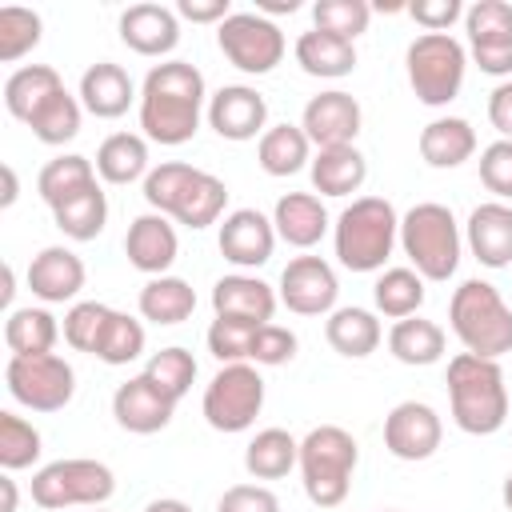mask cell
I'll return each mask as SVG.
<instances>
[{
	"label": "cell",
	"mask_w": 512,
	"mask_h": 512,
	"mask_svg": "<svg viewBox=\"0 0 512 512\" xmlns=\"http://www.w3.org/2000/svg\"><path fill=\"white\" fill-rule=\"evenodd\" d=\"M312 188L320 196H352L360 192V184L368 180V160L356 144H340V148H320L308 164Z\"/></svg>",
	"instance_id": "27"
},
{
	"label": "cell",
	"mask_w": 512,
	"mask_h": 512,
	"mask_svg": "<svg viewBox=\"0 0 512 512\" xmlns=\"http://www.w3.org/2000/svg\"><path fill=\"white\" fill-rule=\"evenodd\" d=\"M0 172H4V196H0V208H12V204H16V196H20V184H16V168H12V164H4Z\"/></svg>",
	"instance_id": "57"
},
{
	"label": "cell",
	"mask_w": 512,
	"mask_h": 512,
	"mask_svg": "<svg viewBox=\"0 0 512 512\" xmlns=\"http://www.w3.org/2000/svg\"><path fill=\"white\" fill-rule=\"evenodd\" d=\"M256 160L276 180L296 176L304 164H312V140L304 136L300 124H272L256 144Z\"/></svg>",
	"instance_id": "34"
},
{
	"label": "cell",
	"mask_w": 512,
	"mask_h": 512,
	"mask_svg": "<svg viewBox=\"0 0 512 512\" xmlns=\"http://www.w3.org/2000/svg\"><path fill=\"white\" fill-rule=\"evenodd\" d=\"M60 340V324L48 308H12L4 320V344L12 356H44Z\"/></svg>",
	"instance_id": "36"
},
{
	"label": "cell",
	"mask_w": 512,
	"mask_h": 512,
	"mask_svg": "<svg viewBox=\"0 0 512 512\" xmlns=\"http://www.w3.org/2000/svg\"><path fill=\"white\" fill-rule=\"evenodd\" d=\"M440 440H444V424H440L436 408L424 400H400L384 416V448L404 464H420V460L436 456Z\"/></svg>",
	"instance_id": "14"
},
{
	"label": "cell",
	"mask_w": 512,
	"mask_h": 512,
	"mask_svg": "<svg viewBox=\"0 0 512 512\" xmlns=\"http://www.w3.org/2000/svg\"><path fill=\"white\" fill-rule=\"evenodd\" d=\"M400 248H404V256L412 260V268L424 280H436L440 284V280L456 276L464 236H460V224H456L452 208L448 204H436V200L412 204L400 216Z\"/></svg>",
	"instance_id": "6"
},
{
	"label": "cell",
	"mask_w": 512,
	"mask_h": 512,
	"mask_svg": "<svg viewBox=\"0 0 512 512\" xmlns=\"http://www.w3.org/2000/svg\"><path fill=\"white\" fill-rule=\"evenodd\" d=\"M368 20H372L368 0H316L312 4V28L340 36V40H352V44L360 32H368Z\"/></svg>",
	"instance_id": "45"
},
{
	"label": "cell",
	"mask_w": 512,
	"mask_h": 512,
	"mask_svg": "<svg viewBox=\"0 0 512 512\" xmlns=\"http://www.w3.org/2000/svg\"><path fill=\"white\" fill-rule=\"evenodd\" d=\"M108 316H112L108 304H100V300H76L64 312V340H68V348L96 356V344H100V336L108 328Z\"/></svg>",
	"instance_id": "48"
},
{
	"label": "cell",
	"mask_w": 512,
	"mask_h": 512,
	"mask_svg": "<svg viewBox=\"0 0 512 512\" xmlns=\"http://www.w3.org/2000/svg\"><path fill=\"white\" fill-rule=\"evenodd\" d=\"M444 328L436 320H424V316H408V320H396L392 332H388V352L408 364V368H428L444 356Z\"/></svg>",
	"instance_id": "33"
},
{
	"label": "cell",
	"mask_w": 512,
	"mask_h": 512,
	"mask_svg": "<svg viewBox=\"0 0 512 512\" xmlns=\"http://www.w3.org/2000/svg\"><path fill=\"white\" fill-rule=\"evenodd\" d=\"M136 308H140L144 320L172 328V324H184V320L196 312V292H192V284L180 280V276H152V280L140 288Z\"/></svg>",
	"instance_id": "32"
},
{
	"label": "cell",
	"mask_w": 512,
	"mask_h": 512,
	"mask_svg": "<svg viewBox=\"0 0 512 512\" xmlns=\"http://www.w3.org/2000/svg\"><path fill=\"white\" fill-rule=\"evenodd\" d=\"M364 124V112H360V100L352 92H320L304 104V116H300V128L304 136L312 140V148H340V144H352L356 132Z\"/></svg>",
	"instance_id": "15"
},
{
	"label": "cell",
	"mask_w": 512,
	"mask_h": 512,
	"mask_svg": "<svg viewBox=\"0 0 512 512\" xmlns=\"http://www.w3.org/2000/svg\"><path fill=\"white\" fill-rule=\"evenodd\" d=\"M448 324L464 352L500 360L512 352V308L488 280H464L448 300Z\"/></svg>",
	"instance_id": "5"
},
{
	"label": "cell",
	"mask_w": 512,
	"mask_h": 512,
	"mask_svg": "<svg viewBox=\"0 0 512 512\" xmlns=\"http://www.w3.org/2000/svg\"><path fill=\"white\" fill-rule=\"evenodd\" d=\"M40 452H44V440H40L36 424L16 412H0V468L4 472L32 468L40 460Z\"/></svg>",
	"instance_id": "42"
},
{
	"label": "cell",
	"mask_w": 512,
	"mask_h": 512,
	"mask_svg": "<svg viewBox=\"0 0 512 512\" xmlns=\"http://www.w3.org/2000/svg\"><path fill=\"white\" fill-rule=\"evenodd\" d=\"M120 40L136 56H168L180 44V16L164 4H132L120 12Z\"/></svg>",
	"instance_id": "21"
},
{
	"label": "cell",
	"mask_w": 512,
	"mask_h": 512,
	"mask_svg": "<svg viewBox=\"0 0 512 512\" xmlns=\"http://www.w3.org/2000/svg\"><path fill=\"white\" fill-rule=\"evenodd\" d=\"M60 88H64V80L52 64H24L4 80V108H8V116L28 124L40 112V104L52 100Z\"/></svg>",
	"instance_id": "29"
},
{
	"label": "cell",
	"mask_w": 512,
	"mask_h": 512,
	"mask_svg": "<svg viewBox=\"0 0 512 512\" xmlns=\"http://www.w3.org/2000/svg\"><path fill=\"white\" fill-rule=\"evenodd\" d=\"M52 220H56V228H60L68 240H76V244L96 240V236L104 232V224H108V196H104V188L92 184V188H84L80 196L64 200L60 208H52Z\"/></svg>",
	"instance_id": "40"
},
{
	"label": "cell",
	"mask_w": 512,
	"mask_h": 512,
	"mask_svg": "<svg viewBox=\"0 0 512 512\" xmlns=\"http://www.w3.org/2000/svg\"><path fill=\"white\" fill-rule=\"evenodd\" d=\"M384 512H396V508H384Z\"/></svg>",
	"instance_id": "62"
},
{
	"label": "cell",
	"mask_w": 512,
	"mask_h": 512,
	"mask_svg": "<svg viewBox=\"0 0 512 512\" xmlns=\"http://www.w3.org/2000/svg\"><path fill=\"white\" fill-rule=\"evenodd\" d=\"M276 240H280L276 236V224L264 212H256V208L228 212L224 224H220V236H216L220 256L228 264H236V268H260V264H268L272 252H276Z\"/></svg>",
	"instance_id": "17"
},
{
	"label": "cell",
	"mask_w": 512,
	"mask_h": 512,
	"mask_svg": "<svg viewBox=\"0 0 512 512\" xmlns=\"http://www.w3.org/2000/svg\"><path fill=\"white\" fill-rule=\"evenodd\" d=\"M488 120L500 132V140H512V80H500L488 92Z\"/></svg>",
	"instance_id": "55"
},
{
	"label": "cell",
	"mask_w": 512,
	"mask_h": 512,
	"mask_svg": "<svg viewBox=\"0 0 512 512\" xmlns=\"http://www.w3.org/2000/svg\"><path fill=\"white\" fill-rule=\"evenodd\" d=\"M80 120H84L80 96H72L68 88H60L52 100L40 104V112L28 120V128H32V136H36L40 144L60 148V144H68L72 136H80Z\"/></svg>",
	"instance_id": "41"
},
{
	"label": "cell",
	"mask_w": 512,
	"mask_h": 512,
	"mask_svg": "<svg viewBox=\"0 0 512 512\" xmlns=\"http://www.w3.org/2000/svg\"><path fill=\"white\" fill-rule=\"evenodd\" d=\"M80 104H84V112H92L96 120H120L140 96H136V84H132V76L120 68V64H112V60H100V64H92L84 76H80Z\"/></svg>",
	"instance_id": "24"
},
{
	"label": "cell",
	"mask_w": 512,
	"mask_h": 512,
	"mask_svg": "<svg viewBox=\"0 0 512 512\" xmlns=\"http://www.w3.org/2000/svg\"><path fill=\"white\" fill-rule=\"evenodd\" d=\"M172 412H176V400L164 396L144 372L140 376H128L116 392H112V416L124 432L132 436H152V432H164L172 424Z\"/></svg>",
	"instance_id": "18"
},
{
	"label": "cell",
	"mask_w": 512,
	"mask_h": 512,
	"mask_svg": "<svg viewBox=\"0 0 512 512\" xmlns=\"http://www.w3.org/2000/svg\"><path fill=\"white\" fill-rule=\"evenodd\" d=\"M480 184L496 200H512V140H492L480 152Z\"/></svg>",
	"instance_id": "51"
},
{
	"label": "cell",
	"mask_w": 512,
	"mask_h": 512,
	"mask_svg": "<svg viewBox=\"0 0 512 512\" xmlns=\"http://www.w3.org/2000/svg\"><path fill=\"white\" fill-rule=\"evenodd\" d=\"M92 184H96V168H92L88 156H76V152L48 160V164L40 168V176H36V192H40V200H44L48 208H60L64 200L80 196V192L92 188Z\"/></svg>",
	"instance_id": "38"
},
{
	"label": "cell",
	"mask_w": 512,
	"mask_h": 512,
	"mask_svg": "<svg viewBox=\"0 0 512 512\" xmlns=\"http://www.w3.org/2000/svg\"><path fill=\"white\" fill-rule=\"evenodd\" d=\"M280 304L296 316H332L336 312V296H340V280L332 272L328 260L320 256H292L280 272Z\"/></svg>",
	"instance_id": "13"
},
{
	"label": "cell",
	"mask_w": 512,
	"mask_h": 512,
	"mask_svg": "<svg viewBox=\"0 0 512 512\" xmlns=\"http://www.w3.org/2000/svg\"><path fill=\"white\" fill-rule=\"evenodd\" d=\"M264 408V376L256 372V364L240 360V364H224L208 388H204V400H200V412L208 420V428L216 432H248L256 424Z\"/></svg>",
	"instance_id": "9"
},
{
	"label": "cell",
	"mask_w": 512,
	"mask_h": 512,
	"mask_svg": "<svg viewBox=\"0 0 512 512\" xmlns=\"http://www.w3.org/2000/svg\"><path fill=\"white\" fill-rule=\"evenodd\" d=\"M424 32H448L460 16H464V4L460 0H416L404 8Z\"/></svg>",
	"instance_id": "53"
},
{
	"label": "cell",
	"mask_w": 512,
	"mask_h": 512,
	"mask_svg": "<svg viewBox=\"0 0 512 512\" xmlns=\"http://www.w3.org/2000/svg\"><path fill=\"white\" fill-rule=\"evenodd\" d=\"M12 296H16V272H12V264L4 268V292H0V300H4V308L12 304Z\"/></svg>",
	"instance_id": "60"
},
{
	"label": "cell",
	"mask_w": 512,
	"mask_h": 512,
	"mask_svg": "<svg viewBox=\"0 0 512 512\" xmlns=\"http://www.w3.org/2000/svg\"><path fill=\"white\" fill-rule=\"evenodd\" d=\"M500 496H504V508L512 512V472H508V480H504V488H500Z\"/></svg>",
	"instance_id": "61"
},
{
	"label": "cell",
	"mask_w": 512,
	"mask_h": 512,
	"mask_svg": "<svg viewBox=\"0 0 512 512\" xmlns=\"http://www.w3.org/2000/svg\"><path fill=\"white\" fill-rule=\"evenodd\" d=\"M196 172H200V168H192V164H184V160H164V164H156V168L144 176V200H148V208L160 212V216H172L176 204H180V196H184V188L192 184Z\"/></svg>",
	"instance_id": "46"
},
{
	"label": "cell",
	"mask_w": 512,
	"mask_h": 512,
	"mask_svg": "<svg viewBox=\"0 0 512 512\" xmlns=\"http://www.w3.org/2000/svg\"><path fill=\"white\" fill-rule=\"evenodd\" d=\"M44 36V24L32 8H20V4H8L0 8V60L4 64H16L20 56H28Z\"/></svg>",
	"instance_id": "47"
},
{
	"label": "cell",
	"mask_w": 512,
	"mask_h": 512,
	"mask_svg": "<svg viewBox=\"0 0 512 512\" xmlns=\"http://www.w3.org/2000/svg\"><path fill=\"white\" fill-rule=\"evenodd\" d=\"M144 376H148L164 396H172V400L180 404V400L188 396L192 380H196V360H192V352H188V348L172 344V348L152 352V360L144 364Z\"/></svg>",
	"instance_id": "44"
},
{
	"label": "cell",
	"mask_w": 512,
	"mask_h": 512,
	"mask_svg": "<svg viewBox=\"0 0 512 512\" xmlns=\"http://www.w3.org/2000/svg\"><path fill=\"white\" fill-rule=\"evenodd\" d=\"M404 68H408V84L416 100L428 108H444L464 88L468 52L448 32H420L404 52Z\"/></svg>",
	"instance_id": "7"
},
{
	"label": "cell",
	"mask_w": 512,
	"mask_h": 512,
	"mask_svg": "<svg viewBox=\"0 0 512 512\" xmlns=\"http://www.w3.org/2000/svg\"><path fill=\"white\" fill-rule=\"evenodd\" d=\"M224 204H228V184L220 176H212V172L200 168L192 176V184L184 188L172 220L184 224V228H208V224H216L224 216Z\"/></svg>",
	"instance_id": "39"
},
{
	"label": "cell",
	"mask_w": 512,
	"mask_h": 512,
	"mask_svg": "<svg viewBox=\"0 0 512 512\" xmlns=\"http://www.w3.org/2000/svg\"><path fill=\"white\" fill-rule=\"evenodd\" d=\"M272 224H276V236L292 248H312L324 240L328 232V208L316 192H288L276 200L272 208Z\"/></svg>",
	"instance_id": "25"
},
{
	"label": "cell",
	"mask_w": 512,
	"mask_h": 512,
	"mask_svg": "<svg viewBox=\"0 0 512 512\" xmlns=\"http://www.w3.org/2000/svg\"><path fill=\"white\" fill-rule=\"evenodd\" d=\"M204 76L188 60H164L148 68L140 84V128L144 140H156L164 148H180L200 132L204 116Z\"/></svg>",
	"instance_id": "1"
},
{
	"label": "cell",
	"mask_w": 512,
	"mask_h": 512,
	"mask_svg": "<svg viewBox=\"0 0 512 512\" xmlns=\"http://www.w3.org/2000/svg\"><path fill=\"white\" fill-rule=\"evenodd\" d=\"M116 492V476L108 464L100 460H84V456H68V460H52L32 476V500L48 512H64V508H104Z\"/></svg>",
	"instance_id": "8"
},
{
	"label": "cell",
	"mask_w": 512,
	"mask_h": 512,
	"mask_svg": "<svg viewBox=\"0 0 512 512\" xmlns=\"http://www.w3.org/2000/svg\"><path fill=\"white\" fill-rule=\"evenodd\" d=\"M140 352H144V324H140L136 316L112 308L108 328H104V336H100V344H96V360L108 364V368H124V364H132Z\"/></svg>",
	"instance_id": "43"
},
{
	"label": "cell",
	"mask_w": 512,
	"mask_h": 512,
	"mask_svg": "<svg viewBox=\"0 0 512 512\" xmlns=\"http://www.w3.org/2000/svg\"><path fill=\"white\" fill-rule=\"evenodd\" d=\"M400 240V216L392 208V200L384 196H360L352 200L332 228V244H336V260L348 272H380L392 256Z\"/></svg>",
	"instance_id": "3"
},
{
	"label": "cell",
	"mask_w": 512,
	"mask_h": 512,
	"mask_svg": "<svg viewBox=\"0 0 512 512\" xmlns=\"http://www.w3.org/2000/svg\"><path fill=\"white\" fill-rule=\"evenodd\" d=\"M176 16L192 24H224L232 16L228 0H176Z\"/></svg>",
	"instance_id": "54"
},
{
	"label": "cell",
	"mask_w": 512,
	"mask_h": 512,
	"mask_svg": "<svg viewBox=\"0 0 512 512\" xmlns=\"http://www.w3.org/2000/svg\"><path fill=\"white\" fill-rule=\"evenodd\" d=\"M148 168V140L140 132H112L96 148V176L104 184H132L144 180Z\"/></svg>",
	"instance_id": "31"
},
{
	"label": "cell",
	"mask_w": 512,
	"mask_h": 512,
	"mask_svg": "<svg viewBox=\"0 0 512 512\" xmlns=\"http://www.w3.org/2000/svg\"><path fill=\"white\" fill-rule=\"evenodd\" d=\"M208 124L216 128L220 140L244 144L264 136L268 128V100L248 88V84H224L216 96H208Z\"/></svg>",
	"instance_id": "16"
},
{
	"label": "cell",
	"mask_w": 512,
	"mask_h": 512,
	"mask_svg": "<svg viewBox=\"0 0 512 512\" xmlns=\"http://www.w3.org/2000/svg\"><path fill=\"white\" fill-rule=\"evenodd\" d=\"M260 324H248V320H228V316H216L212 328H208V352L220 360V364H240L248 360V348H252V336H256Z\"/></svg>",
	"instance_id": "49"
},
{
	"label": "cell",
	"mask_w": 512,
	"mask_h": 512,
	"mask_svg": "<svg viewBox=\"0 0 512 512\" xmlns=\"http://www.w3.org/2000/svg\"><path fill=\"white\" fill-rule=\"evenodd\" d=\"M144 512H192V508L184 500H176V496H160V500L144 504Z\"/></svg>",
	"instance_id": "58"
},
{
	"label": "cell",
	"mask_w": 512,
	"mask_h": 512,
	"mask_svg": "<svg viewBox=\"0 0 512 512\" xmlns=\"http://www.w3.org/2000/svg\"><path fill=\"white\" fill-rule=\"evenodd\" d=\"M360 464V444L340 424H320L300 440V484L316 508H336L348 500L352 472Z\"/></svg>",
	"instance_id": "4"
},
{
	"label": "cell",
	"mask_w": 512,
	"mask_h": 512,
	"mask_svg": "<svg viewBox=\"0 0 512 512\" xmlns=\"http://www.w3.org/2000/svg\"><path fill=\"white\" fill-rule=\"evenodd\" d=\"M216 44H220L224 60L248 76H268L284 60V48H288L280 24L260 12H232L216 28Z\"/></svg>",
	"instance_id": "11"
},
{
	"label": "cell",
	"mask_w": 512,
	"mask_h": 512,
	"mask_svg": "<svg viewBox=\"0 0 512 512\" xmlns=\"http://www.w3.org/2000/svg\"><path fill=\"white\" fill-rule=\"evenodd\" d=\"M296 64L316 80H340L356 68V44L312 28V32H300L296 40Z\"/></svg>",
	"instance_id": "30"
},
{
	"label": "cell",
	"mask_w": 512,
	"mask_h": 512,
	"mask_svg": "<svg viewBox=\"0 0 512 512\" xmlns=\"http://www.w3.org/2000/svg\"><path fill=\"white\" fill-rule=\"evenodd\" d=\"M216 512H280V496L264 484H232L216 500Z\"/></svg>",
	"instance_id": "52"
},
{
	"label": "cell",
	"mask_w": 512,
	"mask_h": 512,
	"mask_svg": "<svg viewBox=\"0 0 512 512\" xmlns=\"http://www.w3.org/2000/svg\"><path fill=\"white\" fill-rule=\"evenodd\" d=\"M88 272H84V260L64 248V244H48L32 256L28 264V288L36 300L44 304H64V300H76L80 288H84Z\"/></svg>",
	"instance_id": "20"
},
{
	"label": "cell",
	"mask_w": 512,
	"mask_h": 512,
	"mask_svg": "<svg viewBox=\"0 0 512 512\" xmlns=\"http://www.w3.org/2000/svg\"><path fill=\"white\" fill-rule=\"evenodd\" d=\"M476 152V128L464 116H436L420 128V160L428 168H460Z\"/></svg>",
	"instance_id": "26"
},
{
	"label": "cell",
	"mask_w": 512,
	"mask_h": 512,
	"mask_svg": "<svg viewBox=\"0 0 512 512\" xmlns=\"http://www.w3.org/2000/svg\"><path fill=\"white\" fill-rule=\"evenodd\" d=\"M0 488H4V508L0 512H16V480L12 476H0Z\"/></svg>",
	"instance_id": "59"
},
{
	"label": "cell",
	"mask_w": 512,
	"mask_h": 512,
	"mask_svg": "<svg viewBox=\"0 0 512 512\" xmlns=\"http://www.w3.org/2000/svg\"><path fill=\"white\" fill-rule=\"evenodd\" d=\"M296 8H300V0H256V12L268 16V20L272 16H292Z\"/></svg>",
	"instance_id": "56"
},
{
	"label": "cell",
	"mask_w": 512,
	"mask_h": 512,
	"mask_svg": "<svg viewBox=\"0 0 512 512\" xmlns=\"http://www.w3.org/2000/svg\"><path fill=\"white\" fill-rule=\"evenodd\" d=\"M376 312L388 320H408L420 316L424 308V276L416 268H384L372 284Z\"/></svg>",
	"instance_id": "37"
},
{
	"label": "cell",
	"mask_w": 512,
	"mask_h": 512,
	"mask_svg": "<svg viewBox=\"0 0 512 512\" xmlns=\"http://www.w3.org/2000/svg\"><path fill=\"white\" fill-rule=\"evenodd\" d=\"M8 396L32 412H60L76 396V372L64 356L44 352V356H8L4 368Z\"/></svg>",
	"instance_id": "10"
},
{
	"label": "cell",
	"mask_w": 512,
	"mask_h": 512,
	"mask_svg": "<svg viewBox=\"0 0 512 512\" xmlns=\"http://www.w3.org/2000/svg\"><path fill=\"white\" fill-rule=\"evenodd\" d=\"M324 340L332 344V352H340V356H348V360H364V356H372V352L380 348L384 328H380L376 312L352 304V308H336V312L328 316Z\"/></svg>",
	"instance_id": "28"
},
{
	"label": "cell",
	"mask_w": 512,
	"mask_h": 512,
	"mask_svg": "<svg viewBox=\"0 0 512 512\" xmlns=\"http://www.w3.org/2000/svg\"><path fill=\"white\" fill-rule=\"evenodd\" d=\"M300 464V440L284 428H260L244 448V468L256 480H280Z\"/></svg>",
	"instance_id": "35"
},
{
	"label": "cell",
	"mask_w": 512,
	"mask_h": 512,
	"mask_svg": "<svg viewBox=\"0 0 512 512\" xmlns=\"http://www.w3.org/2000/svg\"><path fill=\"white\" fill-rule=\"evenodd\" d=\"M464 28L476 68L512 80V4L476 0L472 8H464Z\"/></svg>",
	"instance_id": "12"
},
{
	"label": "cell",
	"mask_w": 512,
	"mask_h": 512,
	"mask_svg": "<svg viewBox=\"0 0 512 512\" xmlns=\"http://www.w3.org/2000/svg\"><path fill=\"white\" fill-rule=\"evenodd\" d=\"M276 304H280V296L272 292V284H264L260 276H248V272H232L212 284V312L228 316V320L272 324Z\"/></svg>",
	"instance_id": "22"
},
{
	"label": "cell",
	"mask_w": 512,
	"mask_h": 512,
	"mask_svg": "<svg viewBox=\"0 0 512 512\" xmlns=\"http://www.w3.org/2000/svg\"><path fill=\"white\" fill-rule=\"evenodd\" d=\"M464 240L484 268H508L512 264V204L504 200L476 204L468 212Z\"/></svg>",
	"instance_id": "23"
},
{
	"label": "cell",
	"mask_w": 512,
	"mask_h": 512,
	"mask_svg": "<svg viewBox=\"0 0 512 512\" xmlns=\"http://www.w3.org/2000/svg\"><path fill=\"white\" fill-rule=\"evenodd\" d=\"M448 404L452 420L468 436H492L508 424V384L500 360L456 352L448 360Z\"/></svg>",
	"instance_id": "2"
},
{
	"label": "cell",
	"mask_w": 512,
	"mask_h": 512,
	"mask_svg": "<svg viewBox=\"0 0 512 512\" xmlns=\"http://www.w3.org/2000/svg\"><path fill=\"white\" fill-rule=\"evenodd\" d=\"M92 512H104V508H92Z\"/></svg>",
	"instance_id": "63"
},
{
	"label": "cell",
	"mask_w": 512,
	"mask_h": 512,
	"mask_svg": "<svg viewBox=\"0 0 512 512\" xmlns=\"http://www.w3.org/2000/svg\"><path fill=\"white\" fill-rule=\"evenodd\" d=\"M296 356V332L284 324H260L248 348V364H264V368H280Z\"/></svg>",
	"instance_id": "50"
},
{
	"label": "cell",
	"mask_w": 512,
	"mask_h": 512,
	"mask_svg": "<svg viewBox=\"0 0 512 512\" xmlns=\"http://www.w3.org/2000/svg\"><path fill=\"white\" fill-rule=\"evenodd\" d=\"M124 256L136 272H144L148 280L152 276H168V268L176 264L180 256V240H176V228L168 216L160 212H144L128 224V236H124Z\"/></svg>",
	"instance_id": "19"
}]
</instances>
